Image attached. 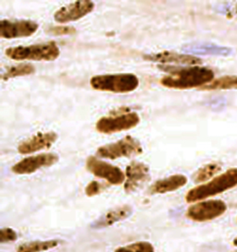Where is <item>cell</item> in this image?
<instances>
[{"label": "cell", "mask_w": 237, "mask_h": 252, "mask_svg": "<svg viewBox=\"0 0 237 252\" xmlns=\"http://www.w3.org/2000/svg\"><path fill=\"white\" fill-rule=\"evenodd\" d=\"M170 74L161 78L160 84L169 89L189 90L205 86L214 81V71L211 68L200 66L188 67L158 66Z\"/></svg>", "instance_id": "1"}, {"label": "cell", "mask_w": 237, "mask_h": 252, "mask_svg": "<svg viewBox=\"0 0 237 252\" xmlns=\"http://www.w3.org/2000/svg\"><path fill=\"white\" fill-rule=\"evenodd\" d=\"M237 186V168H230L220 176L212 178L207 183L198 186L190 189L185 200L188 203L205 200L218 194L225 192Z\"/></svg>", "instance_id": "2"}, {"label": "cell", "mask_w": 237, "mask_h": 252, "mask_svg": "<svg viewBox=\"0 0 237 252\" xmlns=\"http://www.w3.org/2000/svg\"><path fill=\"white\" fill-rule=\"evenodd\" d=\"M90 85L100 92L129 94L138 88L139 79L133 73L96 75L91 78Z\"/></svg>", "instance_id": "3"}, {"label": "cell", "mask_w": 237, "mask_h": 252, "mask_svg": "<svg viewBox=\"0 0 237 252\" xmlns=\"http://www.w3.org/2000/svg\"><path fill=\"white\" fill-rule=\"evenodd\" d=\"M6 55L15 61H53L59 58L60 50L55 42H47L28 46L10 47L6 50Z\"/></svg>", "instance_id": "4"}, {"label": "cell", "mask_w": 237, "mask_h": 252, "mask_svg": "<svg viewBox=\"0 0 237 252\" xmlns=\"http://www.w3.org/2000/svg\"><path fill=\"white\" fill-rule=\"evenodd\" d=\"M140 123V117L137 113L130 111L128 108H121L118 113H111L96 122V129L102 134H113L132 129Z\"/></svg>", "instance_id": "5"}, {"label": "cell", "mask_w": 237, "mask_h": 252, "mask_svg": "<svg viewBox=\"0 0 237 252\" xmlns=\"http://www.w3.org/2000/svg\"><path fill=\"white\" fill-rule=\"evenodd\" d=\"M142 153L143 147L139 141L132 136H126L116 142L99 147L96 151V156L110 160H115L123 157L129 158L140 156Z\"/></svg>", "instance_id": "6"}, {"label": "cell", "mask_w": 237, "mask_h": 252, "mask_svg": "<svg viewBox=\"0 0 237 252\" xmlns=\"http://www.w3.org/2000/svg\"><path fill=\"white\" fill-rule=\"evenodd\" d=\"M227 211V205L221 200L201 201L188 208L186 216L195 222H207L222 216Z\"/></svg>", "instance_id": "7"}, {"label": "cell", "mask_w": 237, "mask_h": 252, "mask_svg": "<svg viewBox=\"0 0 237 252\" xmlns=\"http://www.w3.org/2000/svg\"><path fill=\"white\" fill-rule=\"evenodd\" d=\"M86 168L96 178H102L111 185H120L125 181V174L118 166L104 162L95 156H90L86 160Z\"/></svg>", "instance_id": "8"}, {"label": "cell", "mask_w": 237, "mask_h": 252, "mask_svg": "<svg viewBox=\"0 0 237 252\" xmlns=\"http://www.w3.org/2000/svg\"><path fill=\"white\" fill-rule=\"evenodd\" d=\"M38 28V23L33 21L2 20L0 22V37L7 40L29 37L37 32Z\"/></svg>", "instance_id": "9"}, {"label": "cell", "mask_w": 237, "mask_h": 252, "mask_svg": "<svg viewBox=\"0 0 237 252\" xmlns=\"http://www.w3.org/2000/svg\"><path fill=\"white\" fill-rule=\"evenodd\" d=\"M59 161V156L56 154L47 153L38 156H30L15 163L11 167V171L17 175H30L37 170L49 167Z\"/></svg>", "instance_id": "10"}, {"label": "cell", "mask_w": 237, "mask_h": 252, "mask_svg": "<svg viewBox=\"0 0 237 252\" xmlns=\"http://www.w3.org/2000/svg\"><path fill=\"white\" fill-rule=\"evenodd\" d=\"M95 8V3L89 0L75 1L65 7L58 9L54 14V20L58 23H68L76 22L88 15Z\"/></svg>", "instance_id": "11"}, {"label": "cell", "mask_w": 237, "mask_h": 252, "mask_svg": "<svg viewBox=\"0 0 237 252\" xmlns=\"http://www.w3.org/2000/svg\"><path fill=\"white\" fill-rule=\"evenodd\" d=\"M58 140V134L54 131L39 132L32 136L28 140L23 141L18 146V152L21 155H30L41 150H46Z\"/></svg>", "instance_id": "12"}, {"label": "cell", "mask_w": 237, "mask_h": 252, "mask_svg": "<svg viewBox=\"0 0 237 252\" xmlns=\"http://www.w3.org/2000/svg\"><path fill=\"white\" fill-rule=\"evenodd\" d=\"M149 167L146 163L133 161L126 168L124 190L133 192L149 180Z\"/></svg>", "instance_id": "13"}, {"label": "cell", "mask_w": 237, "mask_h": 252, "mask_svg": "<svg viewBox=\"0 0 237 252\" xmlns=\"http://www.w3.org/2000/svg\"><path fill=\"white\" fill-rule=\"evenodd\" d=\"M144 59L152 62H158L161 64H175V65H187L198 66L202 64V60L192 55H185L180 53L164 51V52L147 55Z\"/></svg>", "instance_id": "14"}, {"label": "cell", "mask_w": 237, "mask_h": 252, "mask_svg": "<svg viewBox=\"0 0 237 252\" xmlns=\"http://www.w3.org/2000/svg\"><path fill=\"white\" fill-rule=\"evenodd\" d=\"M133 213V209L129 205H123L109 211L103 216H101L96 222L92 223V227L95 229H100L109 227L116 222L125 220Z\"/></svg>", "instance_id": "15"}, {"label": "cell", "mask_w": 237, "mask_h": 252, "mask_svg": "<svg viewBox=\"0 0 237 252\" xmlns=\"http://www.w3.org/2000/svg\"><path fill=\"white\" fill-rule=\"evenodd\" d=\"M188 179L184 175H173L169 178L159 179L150 187V193L164 194L172 192L186 185Z\"/></svg>", "instance_id": "16"}, {"label": "cell", "mask_w": 237, "mask_h": 252, "mask_svg": "<svg viewBox=\"0 0 237 252\" xmlns=\"http://www.w3.org/2000/svg\"><path fill=\"white\" fill-rule=\"evenodd\" d=\"M199 91H227L237 90V75H226L209 82Z\"/></svg>", "instance_id": "17"}, {"label": "cell", "mask_w": 237, "mask_h": 252, "mask_svg": "<svg viewBox=\"0 0 237 252\" xmlns=\"http://www.w3.org/2000/svg\"><path fill=\"white\" fill-rule=\"evenodd\" d=\"M60 241L57 239L45 240V241H32L20 245L17 252H44L57 248Z\"/></svg>", "instance_id": "18"}, {"label": "cell", "mask_w": 237, "mask_h": 252, "mask_svg": "<svg viewBox=\"0 0 237 252\" xmlns=\"http://www.w3.org/2000/svg\"><path fill=\"white\" fill-rule=\"evenodd\" d=\"M222 170L221 164L217 163H210L205 164L200 169L197 171L195 174V182L196 183H202L207 181L208 179L213 178L220 171Z\"/></svg>", "instance_id": "19"}, {"label": "cell", "mask_w": 237, "mask_h": 252, "mask_svg": "<svg viewBox=\"0 0 237 252\" xmlns=\"http://www.w3.org/2000/svg\"><path fill=\"white\" fill-rule=\"evenodd\" d=\"M36 68L31 65V64H20L17 66H12L9 67L7 69V71L2 75V80L3 81H7L9 79H13L17 77H23V76H28L35 73Z\"/></svg>", "instance_id": "20"}, {"label": "cell", "mask_w": 237, "mask_h": 252, "mask_svg": "<svg viewBox=\"0 0 237 252\" xmlns=\"http://www.w3.org/2000/svg\"><path fill=\"white\" fill-rule=\"evenodd\" d=\"M114 252H155V249L149 242L140 241L118 248Z\"/></svg>", "instance_id": "21"}, {"label": "cell", "mask_w": 237, "mask_h": 252, "mask_svg": "<svg viewBox=\"0 0 237 252\" xmlns=\"http://www.w3.org/2000/svg\"><path fill=\"white\" fill-rule=\"evenodd\" d=\"M47 33L52 35H72L76 32V29L73 26L67 25H57V26H50L47 28Z\"/></svg>", "instance_id": "22"}, {"label": "cell", "mask_w": 237, "mask_h": 252, "mask_svg": "<svg viewBox=\"0 0 237 252\" xmlns=\"http://www.w3.org/2000/svg\"><path fill=\"white\" fill-rule=\"evenodd\" d=\"M18 236L17 233L14 230L9 227H4L0 230V242L1 243H8V242H13L17 240Z\"/></svg>", "instance_id": "23"}, {"label": "cell", "mask_w": 237, "mask_h": 252, "mask_svg": "<svg viewBox=\"0 0 237 252\" xmlns=\"http://www.w3.org/2000/svg\"><path fill=\"white\" fill-rule=\"evenodd\" d=\"M105 187L106 186L99 183L98 181H95L94 180V181L90 182L88 185L86 186V188H85V194L88 197H94V196H96V195H98V194L102 192L104 189H105Z\"/></svg>", "instance_id": "24"}, {"label": "cell", "mask_w": 237, "mask_h": 252, "mask_svg": "<svg viewBox=\"0 0 237 252\" xmlns=\"http://www.w3.org/2000/svg\"><path fill=\"white\" fill-rule=\"evenodd\" d=\"M233 244H234V246H236V247H237V237H236V238H235V240H234Z\"/></svg>", "instance_id": "25"}]
</instances>
